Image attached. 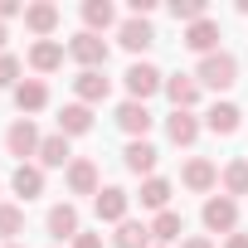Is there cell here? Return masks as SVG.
I'll list each match as a JSON object with an SVG mask.
<instances>
[{"label":"cell","instance_id":"44dd1931","mask_svg":"<svg viewBox=\"0 0 248 248\" xmlns=\"http://www.w3.org/2000/svg\"><path fill=\"white\" fill-rule=\"evenodd\" d=\"M180 180H185V185H190V190H214V185H219V170H214V166H209V161H190V166H185V175H180Z\"/></svg>","mask_w":248,"mask_h":248},{"label":"cell","instance_id":"5bb4252c","mask_svg":"<svg viewBox=\"0 0 248 248\" xmlns=\"http://www.w3.org/2000/svg\"><path fill=\"white\" fill-rule=\"evenodd\" d=\"M49 233L63 243V238H78V209L73 204H54L49 209Z\"/></svg>","mask_w":248,"mask_h":248},{"label":"cell","instance_id":"e575fe53","mask_svg":"<svg viewBox=\"0 0 248 248\" xmlns=\"http://www.w3.org/2000/svg\"><path fill=\"white\" fill-rule=\"evenodd\" d=\"M180 248H214V243H209V238H185Z\"/></svg>","mask_w":248,"mask_h":248},{"label":"cell","instance_id":"8fae6325","mask_svg":"<svg viewBox=\"0 0 248 248\" xmlns=\"http://www.w3.org/2000/svg\"><path fill=\"white\" fill-rule=\"evenodd\" d=\"M122 156H127V170H132V175H151V170H156V156H161V151H156L151 141H132V146L122 151Z\"/></svg>","mask_w":248,"mask_h":248},{"label":"cell","instance_id":"d590c367","mask_svg":"<svg viewBox=\"0 0 248 248\" xmlns=\"http://www.w3.org/2000/svg\"><path fill=\"white\" fill-rule=\"evenodd\" d=\"M0 49H5V25H0Z\"/></svg>","mask_w":248,"mask_h":248},{"label":"cell","instance_id":"8d00e7d4","mask_svg":"<svg viewBox=\"0 0 248 248\" xmlns=\"http://www.w3.org/2000/svg\"><path fill=\"white\" fill-rule=\"evenodd\" d=\"M238 10H243V15H248V0H238Z\"/></svg>","mask_w":248,"mask_h":248},{"label":"cell","instance_id":"277c9868","mask_svg":"<svg viewBox=\"0 0 248 248\" xmlns=\"http://www.w3.org/2000/svg\"><path fill=\"white\" fill-rule=\"evenodd\" d=\"M68 54H73L83 68H102V63H107V44H102L97 34H88V30L68 39Z\"/></svg>","mask_w":248,"mask_h":248},{"label":"cell","instance_id":"7a4b0ae2","mask_svg":"<svg viewBox=\"0 0 248 248\" xmlns=\"http://www.w3.org/2000/svg\"><path fill=\"white\" fill-rule=\"evenodd\" d=\"M39 141H44V137L34 132L30 117H20L15 127L5 132V146H10V156H20V166H25V156H39Z\"/></svg>","mask_w":248,"mask_h":248},{"label":"cell","instance_id":"f546056e","mask_svg":"<svg viewBox=\"0 0 248 248\" xmlns=\"http://www.w3.org/2000/svg\"><path fill=\"white\" fill-rule=\"evenodd\" d=\"M170 15L195 25V20H204V0H170Z\"/></svg>","mask_w":248,"mask_h":248},{"label":"cell","instance_id":"4fadbf2b","mask_svg":"<svg viewBox=\"0 0 248 248\" xmlns=\"http://www.w3.org/2000/svg\"><path fill=\"white\" fill-rule=\"evenodd\" d=\"M49 102V88L39 83V78H25V83H15V107L20 112H39Z\"/></svg>","mask_w":248,"mask_h":248},{"label":"cell","instance_id":"ffe728a7","mask_svg":"<svg viewBox=\"0 0 248 248\" xmlns=\"http://www.w3.org/2000/svg\"><path fill=\"white\" fill-rule=\"evenodd\" d=\"M39 166H49V170H54V166H73V161H68V137H63V132L39 141Z\"/></svg>","mask_w":248,"mask_h":248},{"label":"cell","instance_id":"cb8c5ba5","mask_svg":"<svg viewBox=\"0 0 248 248\" xmlns=\"http://www.w3.org/2000/svg\"><path fill=\"white\" fill-rule=\"evenodd\" d=\"M83 20H88V34H97V30L117 25V10L107 5V0H88V5H83Z\"/></svg>","mask_w":248,"mask_h":248},{"label":"cell","instance_id":"4dcf8cb0","mask_svg":"<svg viewBox=\"0 0 248 248\" xmlns=\"http://www.w3.org/2000/svg\"><path fill=\"white\" fill-rule=\"evenodd\" d=\"M15 78H20V59L15 54H0V88H10Z\"/></svg>","mask_w":248,"mask_h":248},{"label":"cell","instance_id":"d6986e66","mask_svg":"<svg viewBox=\"0 0 248 248\" xmlns=\"http://www.w3.org/2000/svg\"><path fill=\"white\" fill-rule=\"evenodd\" d=\"M73 88H78L83 102H102V97H107V78H102L97 68H83V73L73 78Z\"/></svg>","mask_w":248,"mask_h":248},{"label":"cell","instance_id":"ba28073f","mask_svg":"<svg viewBox=\"0 0 248 248\" xmlns=\"http://www.w3.org/2000/svg\"><path fill=\"white\" fill-rule=\"evenodd\" d=\"M166 97L175 102V112H190V107L200 102V83L185 78V73H180V78H166Z\"/></svg>","mask_w":248,"mask_h":248},{"label":"cell","instance_id":"836d02e7","mask_svg":"<svg viewBox=\"0 0 248 248\" xmlns=\"http://www.w3.org/2000/svg\"><path fill=\"white\" fill-rule=\"evenodd\" d=\"M224 248H248V233H229V243Z\"/></svg>","mask_w":248,"mask_h":248},{"label":"cell","instance_id":"30bf717a","mask_svg":"<svg viewBox=\"0 0 248 248\" xmlns=\"http://www.w3.org/2000/svg\"><path fill=\"white\" fill-rule=\"evenodd\" d=\"M117 39L127 44L132 54H137V49H146V44L156 39V30H151V20H137V15H132V20H122V30H117Z\"/></svg>","mask_w":248,"mask_h":248},{"label":"cell","instance_id":"7402d4cb","mask_svg":"<svg viewBox=\"0 0 248 248\" xmlns=\"http://www.w3.org/2000/svg\"><path fill=\"white\" fill-rule=\"evenodd\" d=\"M10 185H15V195H20V200H34V195L44 190V170H39V166H20Z\"/></svg>","mask_w":248,"mask_h":248},{"label":"cell","instance_id":"2e32d148","mask_svg":"<svg viewBox=\"0 0 248 248\" xmlns=\"http://www.w3.org/2000/svg\"><path fill=\"white\" fill-rule=\"evenodd\" d=\"M68 190L73 195H97V166L93 161H73L68 166Z\"/></svg>","mask_w":248,"mask_h":248},{"label":"cell","instance_id":"ac0fdd59","mask_svg":"<svg viewBox=\"0 0 248 248\" xmlns=\"http://www.w3.org/2000/svg\"><path fill=\"white\" fill-rule=\"evenodd\" d=\"M30 63H34L39 73H54V68L63 63V44H54V39H39V44L30 49Z\"/></svg>","mask_w":248,"mask_h":248},{"label":"cell","instance_id":"484cf974","mask_svg":"<svg viewBox=\"0 0 248 248\" xmlns=\"http://www.w3.org/2000/svg\"><path fill=\"white\" fill-rule=\"evenodd\" d=\"M180 229H185V219H180L175 209H161V214H156V224H151V238L170 243V238H180Z\"/></svg>","mask_w":248,"mask_h":248},{"label":"cell","instance_id":"603a6c76","mask_svg":"<svg viewBox=\"0 0 248 248\" xmlns=\"http://www.w3.org/2000/svg\"><path fill=\"white\" fill-rule=\"evenodd\" d=\"M151 243V229L137 224V219H122L117 224V248H146Z\"/></svg>","mask_w":248,"mask_h":248},{"label":"cell","instance_id":"d4e9b609","mask_svg":"<svg viewBox=\"0 0 248 248\" xmlns=\"http://www.w3.org/2000/svg\"><path fill=\"white\" fill-rule=\"evenodd\" d=\"M25 25H30L34 34H49V30L59 25V5H30V10H25Z\"/></svg>","mask_w":248,"mask_h":248},{"label":"cell","instance_id":"e0dca14e","mask_svg":"<svg viewBox=\"0 0 248 248\" xmlns=\"http://www.w3.org/2000/svg\"><path fill=\"white\" fill-rule=\"evenodd\" d=\"M204 127H209V132H219V137L238 132V107H233V102H214V107H209V117H204Z\"/></svg>","mask_w":248,"mask_h":248},{"label":"cell","instance_id":"3957f363","mask_svg":"<svg viewBox=\"0 0 248 248\" xmlns=\"http://www.w3.org/2000/svg\"><path fill=\"white\" fill-rule=\"evenodd\" d=\"M233 224H238V204H233L229 195L204 200V229H214V233H233Z\"/></svg>","mask_w":248,"mask_h":248},{"label":"cell","instance_id":"9c48e42d","mask_svg":"<svg viewBox=\"0 0 248 248\" xmlns=\"http://www.w3.org/2000/svg\"><path fill=\"white\" fill-rule=\"evenodd\" d=\"M93 127V112H88V102H68L63 112H59V132L63 137H83Z\"/></svg>","mask_w":248,"mask_h":248},{"label":"cell","instance_id":"6da1fadb","mask_svg":"<svg viewBox=\"0 0 248 248\" xmlns=\"http://www.w3.org/2000/svg\"><path fill=\"white\" fill-rule=\"evenodd\" d=\"M195 78H200L204 88H229V83L238 78V59H233V54H224V49H219V54H204Z\"/></svg>","mask_w":248,"mask_h":248},{"label":"cell","instance_id":"d6a6232c","mask_svg":"<svg viewBox=\"0 0 248 248\" xmlns=\"http://www.w3.org/2000/svg\"><path fill=\"white\" fill-rule=\"evenodd\" d=\"M10 15H20V5H15V0H0V25H5Z\"/></svg>","mask_w":248,"mask_h":248},{"label":"cell","instance_id":"7c38bea8","mask_svg":"<svg viewBox=\"0 0 248 248\" xmlns=\"http://www.w3.org/2000/svg\"><path fill=\"white\" fill-rule=\"evenodd\" d=\"M185 44H190L195 54H214V44H219V25H214V20H195V25L185 30Z\"/></svg>","mask_w":248,"mask_h":248},{"label":"cell","instance_id":"74e56055","mask_svg":"<svg viewBox=\"0 0 248 248\" xmlns=\"http://www.w3.org/2000/svg\"><path fill=\"white\" fill-rule=\"evenodd\" d=\"M10 248H20V243H10Z\"/></svg>","mask_w":248,"mask_h":248},{"label":"cell","instance_id":"9a60e30c","mask_svg":"<svg viewBox=\"0 0 248 248\" xmlns=\"http://www.w3.org/2000/svg\"><path fill=\"white\" fill-rule=\"evenodd\" d=\"M166 137H170L175 146H190V141L200 137V122H195L190 112H170V117H166Z\"/></svg>","mask_w":248,"mask_h":248},{"label":"cell","instance_id":"83f0119b","mask_svg":"<svg viewBox=\"0 0 248 248\" xmlns=\"http://www.w3.org/2000/svg\"><path fill=\"white\" fill-rule=\"evenodd\" d=\"M224 190L229 195H248V161H229L224 166Z\"/></svg>","mask_w":248,"mask_h":248},{"label":"cell","instance_id":"8992f818","mask_svg":"<svg viewBox=\"0 0 248 248\" xmlns=\"http://www.w3.org/2000/svg\"><path fill=\"white\" fill-rule=\"evenodd\" d=\"M93 209H97V219H107V224H122V219H127V190H117V185L97 190Z\"/></svg>","mask_w":248,"mask_h":248},{"label":"cell","instance_id":"5b68a950","mask_svg":"<svg viewBox=\"0 0 248 248\" xmlns=\"http://www.w3.org/2000/svg\"><path fill=\"white\" fill-rule=\"evenodd\" d=\"M166 83H161V73L151 68V63H132L127 68V93H132V102H146L151 93H161Z\"/></svg>","mask_w":248,"mask_h":248},{"label":"cell","instance_id":"1f68e13d","mask_svg":"<svg viewBox=\"0 0 248 248\" xmlns=\"http://www.w3.org/2000/svg\"><path fill=\"white\" fill-rule=\"evenodd\" d=\"M73 248H102V238H97V233H78V238H73Z\"/></svg>","mask_w":248,"mask_h":248},{"label":"cell","instance_id":"52a82bcc","mask_svg":"<svg viewBox=\"0 0 248 248\" xmlns=\"http://www.w3.org/2000/svg\"><path fill=\"white\" fill-rule=\"evenodd\" d=\"M117 127L132 132V137H146V132H151V112H146V102H132V97H127V102L117 107Z\"/></svg>","mask_w":248,"mask_h":248},{"label":"cell","instance_id":"4316f807","mask_svg":"<svg viewBox=\"0 0 248 248\" xmlns=\"http://www.w3.org/2000/svg\"><path fill=\"white\" fill-rule=\"evenodd\" d=\"M166 200H170V180L151 175V180L141 185V204H146V209H166Z\"/></svg>","mask_w":248,"mask_h":248},{"label":"cell","instance_id":"f1b7e54d","mask_svg":"<svg viewBox=\"0 0 248 248\" xmlns=\"http://www.w3.org/2000/svg\"><path fill=\"white\" fill-rule=\"evenodd\" d=\"M0 233H5V238L25 233V214H20L15 204H0Z\"/></svg>","mask_w":248,"mask_h":248}]
</instances>
